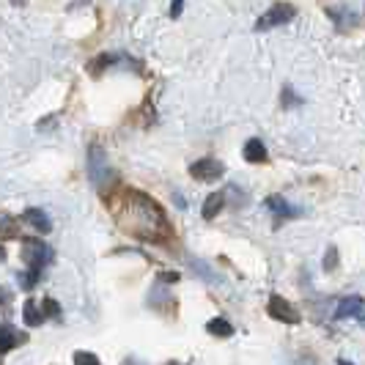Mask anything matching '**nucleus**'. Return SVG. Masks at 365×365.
<instances>
[{
  "mask_svg": "<svg viewBox=\"0 0 365 365\" xmlns=\"http://www.w3.org/2000/svg\"><path fill=\"white\" fill-rule=\"evenodd\" d=\"M116 220L127 233L146 242H162L171 233V223L162 206L140 189H127L121 195V203L116 206Z\"/></svg>",
  "mask_w": 365,
  "mask_h": 365,
  "instance_id": "f257e3e1",
  "label": "nucleus"
},
{
  "mask_svg": "<svg viewBox=\"0 0 365 365\" xmlns=\"http://www.w3.org/2000/svg\"><path fill=\"white\" fill-rule=\"evenodd\" d=\"M294 17H297V8H294L291 3H274L272 8H267L264 17L256 20L253 31H256V33H267V31H272V28H280V25L294 22Z\"/></svg>",
  "mask_w": 365,
  "mask_h": 365,
  "instance_id": "f03ea898",
  "label": "nucleus"
},
{
  "mask_svg": "<svg viewBox=\"0 0 365 365\" xmlns=\"http://www.w3.org/2000/svg\"><path fill=\"white\" fill-rule=\"evenodd\" d=\"M22 258L28 261V267L31 270H45L47 264H52V258H55V253H52V247L45 244L42 239H22Z\"/></svg>",
  "mask_w": 365,
  "mask_h": 365,
  "instance_id": "7ed1b4c3",
  "label": "nucleus"
},
{
  "mask_svg": "<svg viewBox=\"0 0 365 365\" xmlns=\"http://www.w3.org/2000/svg\"><path fill=\"white\" fill-rule=\"evenodd\" d=\"M113 66H132L135 72H140V63L132 61L127 52H102L96 61H91L88 72H91L93 77H99L102 72H107V69H113Z\"/></svg>",
  "mask_w": 365,
  "mask_h": 365,
  "instance_id": "20e7f679",
  "label": "nucleus"
},
{
  "mask_svg": "<svg viewBox=\"0 0 365 365\" xmlns=\"http://www.w3.org/2000/svg\"><path fill=\"white\" fill-rule=\"evenodd\" d=\"M107 176H110L107 154H104V148L99 143H91V148H88V179L96 187H102V184L107 182Z\"/></svg>",
  "mask_w": 365,
  "mask_h": 365,
  "instance_id": "39448f33",
  "label": "nucleus"
},
{
  "mask_svg": "<svg viewBox=\"0 0 365 365\" xmlns=\"http://www.w3.org/2000/svg\"><path fill=\"white\" fill-rule=\"evenodd\" d=\"M223 173H226V165L220 160H212V157H203V160L189 165V176L198 179V182H217V179H223Z\"/></svg>",
  "mask_w": 365,
  "mask_h": 365,
  "instance_id": "423d86ee",
  "label": "nucleus"
},
{
  "mask_svg": "<svg viewBox=\"0 0 365 365\" xmlns=\"http://www.w3.org/2000/svg\"><path fill=\"white\" fill-rule=\"evenodd\" d=\"M267 311H270V316L277 321H286V324H297L300 321V313H297V308L288 302V300H283V297H270V305H267Z\"/></svg>",
  "mask_w": 365,
  "mask_h": 365,
  "instance_id": "0eeeda50",
  "label": "nucleus"
},
{
  "mask_svg": "<svg viewBox=\"0 0 365 365\" xmlns=\"http://www.w3.org/2000/svg\"><path fill=\"white\" fill-rule=\"evenodd\" d=\"M264 206L272 212L277 220H294V217L302 215V209H300V206H291L283 195H270V198L264 201Z\"/></svg>",
  "mask_w": 365,
  "mask_h": 365,
  "instance_id": "6e6552de",
  "label": "nucleus"
},
{
  "mask_svg": "<svg viewBox=\"0 0 365 365\" xmlns=\"http://www.w3.org/2000/svg\"><path fill=\"white\" fill-rule=\"evenodd\" d=\"M242 157H244V162H250V165H261V162L270 160V151H267L264 140L250 137V140L244 143V148H242Z\"/></svg>",
  "mask_w": 365,
  "mask_h": 365,
  "instance_id": "1a4fd4ad",
  "label": "nucleus"
},
{
  "mask_svg": "<svg viewBox=\"0 0 365 365\" xmlns=\"http://www.w3.org/2000/svg\"><path fill=\"white\" fill-rule=\"evenodd\" d=\"M327 17L335 22V28L338 31H349V28H357L360 25V14H355V11H341V8H327Z\"/></svg>",
  "mask_w": 365,
  "mask_h": 365,
  "instance_id": "9d476101",
  "label": "nucleus"
},
{
  "mask_svg": "<svg viewBox=\"0 0 365 365\" xmlns=\"http://www.w3.org/2000/svg\"><path fill=\"white\" fill-rule=\"evenodd\" d=\"M363 319V297H346L341 300V305L335 308V319Z\"/></svg>",
  "mask_w": 365,
  "mask_h": 365,
  "instance_id": "9b49d317",
  "label": "nucleus"
},
{
  "mask_svg": "<svg viewBox=\"0 0 365 365\" xmlns=\"http://www.w3.org/2000/svg\"><path fill=\"white\" fill-rule=\"evenodd\" d=\"M22 220H25L28 226H33L39 233H49V231H52V220L47 217V212H42V209H25Z\"/></svg>",
  "mask_w": 365,
  "mask_h": 365,
  "instance_id": "f8f14e48",
  "label": "nucleus"
},
{
  "mask_svg": "<svg viewBox=\"0 0 365 365\" xmlns=\"http://www.w3.org/2000/svg\"><path fill=\"white\" fill-rule=\"evenodd\" d=\"M22 341H25V335L17 332L11 324H0V352H8L14 346H20Z\"/></svg>",
  "mask_w": 365,
  "mask_h": 365,
  "instance_id": "ddd939ff",
  "label": "nucleus"
},
{
  "mask_svg": "<svg viewBox=\"0 0 365 365\" xmlns=\"http://www.w3.org/2000/svg\"><path fill=\"white\" fill-rule=\"evenodd\" d=\"M223 203H226V192H215L206 198L203 203V220H215L220 212H223Z\"/></svg>",
  "mask_w": 365,
  "mask_h": 365,
  "instance_id": "4468645a",
  "label": "nucleus"
},
{
  "mask_svg": "<svg viewBox=\"0 0 365 365\" xmlns=\"http://www.w3.org/2000/svg\"><path fill=\"white\" fill-rule=\"evenodd\" d=\"M22 321H25L28 327H36V324L45 321L42 311H39V305H36V300H25V305H22Z\"/></svg>",
  "mask_w": 365,
  "mask_h": 365,
  "instance_id": "2eb2a0df",
  "label": "nucleus"
},
{
  "mask_svg": "<svg viewBox=\"0 0 365 365\" xmlns=\"http://www.w3.org/2000/svg\"><path fill=\"white\" fill-rule=\"evenodd\" d=\"M206 329H209L212 335H217V338H231V335H233V324H231L228 319H223V316H217V319L209 321Z\"/></svg>",
  "mask_w": 365,
  "mask_h": 365,
  "instance_id": "dca6fc26",
  "label": "nucleus"
},
{
  "mask_svg": "<svg viewBox=\"0 0 365 365\" xmlns=\"http://www.w3.org/2000/svg\"><path fill=\"white\" fill-rule=\"evenodd\" d=\"M17 277H20V286H22L25 291H31V288L42 280V272H39V270H28V272H20Z\"/></svg>",
  "mask_w": 365,
  "mask_h": 365,
  "instance_id": "f3484780",
  "label": "nucleus"
},
{
  "mask_svg": "<svg viewBox=\"0 0 365 365\" xmlns=\"http://www.w3.org/2000/svg\"><path fill=\"white\" fill-rule=\"evenodd\" d=\"M280 104H283V107H297V104H302V96H297L291 86H286V88H283V96H280Z\"/></svg>",
  "mask_w": 365,
  "mask_h": 365,
  "instance_id": "a211bd4d",
  "label": "nucleus"
},
{
  "mask_svg": "<svg viewBox=\"0 0 365 365\" xmlns=\"http://www.w3.org/2000/svg\"><path fill=\"white\" fill-rule=\"evenodd\" d=\"M39 311H42V316H49V319H58V316H61V305H58V302H55V300H49V297H47L45 302H42V308H39Z\"/></svg>",
  "mask_w": 365,
  "mask_h": 365,
  "instance_id": "6ab92c4d",
  "label": "nucleus"
},
{
  "mask_svg": "<svg viewBox=\"0 0 365 365\" xmlns=\"http://www.w3.org/2000/svg\"><path fill=\"white\" fill-rule=\"evenodd\" d=\"M0 236H17V223L6 215H0Z\"/></svg>",
  "mask_w": 365,
  "mask_h": 365,
  "instance_id": "aec40b11",
  "label": "nucleus"
},
{
  "mask_svg": "<svg viewBox=\"0 0 365 365\" xmlns=\"http://www.w3.org/2000/svg\"><path fill=\"white\" fill-rule=\"evenodd\" d=\"M75 365H102V363L91 352H75Z\"/></svg>",
  "mask_w": 365,
  "mask_h": 365,
  "instance_id": "412c9836",
  "label": "nucleus"
},
{
  "mask_svg": "<svg viewBox=\"0 0 365 365\" xmlns=\"http://www.w3.org/2000/svg\"><path fill=\"white\" fill-rule=\"evenodd\" d=\"M338 267V250L335 247H329L327 250V261H324V270H335Z\"/></svg>",
  "mask_w": 365,
  "mask_h": 365,
  "instance_id": "4be33fe9",
  "label": "nucleus"
},
{
  "mask_svg": "<svg viewBox=\"0 0 365 365\" xmlns=\"http://www.w3.org/2000/svg\"><path fill=\"white\" fill-rule=\"evenodd\" d=\"M184 11V0H171V20H179Z\"/></svg>",
  "mask_w": 365,
  "mask_h": 365,
  "instance_id": "5701e85b",
  "label": "nucleus"
},
{
  "mask_svg": "<svg viewBox=\"0 0 365 365\" xmlns=\"http://www.w3.org/2000/svg\"><path fill=\"white\" fill-rule=\"evenodd\" d=\"M8 3H11V6H25L28 0H8Z\"/></svg>",
  "mask_w": 365,
  "mask_h": 365,
  "instance_id": "b1692460",
  "label": "nucleus"
},
{
  "mask_svg": "<svg viewBox=\"0 0 365 365\" xmlns=\"http://www.w3.org/2000/svg\"><path fill=\"white\" fill-rule=\"evenodd\" d=\"M338 365H355V363H349V360H338Z\"/></svg>",
  "mask_w": 365,
  "mask_h": 365,
  "instance_id": "393cba45",
  "label": "nucleus"
},
{
  "mask_svg": "<svg viewBox=\"0 0 365 365\" xmlns=\"http://www.w3.org/2000/svg\"><path fill=\"white\" fill-rule=\"evenodd\" d=\"M0 258H6V253H3V247H0Z\"/></svg>",
  "mask_w": 365,
  "mask_h": 365,
  "instance_id": "a878e982",
  "label": "nucleus"
}]
</instances>
